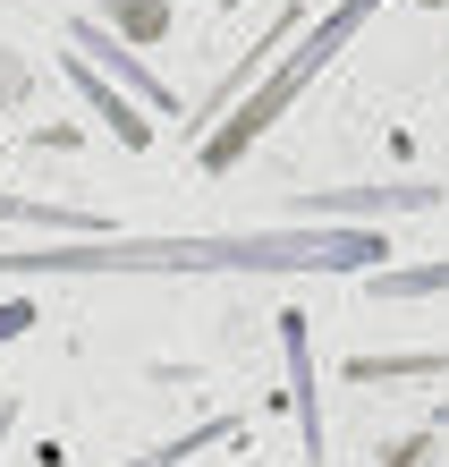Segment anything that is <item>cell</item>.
<instances>
[{
    "label": "cell",
    "instance_id": "cell-1",
    "mask_svg": "<svg viewBox=\"0 0 449 467\" xmlns=\"http://www.w3.org/2000/svg\"><path fill=\"white\" fill-rule=\"evenodd\" d=\"M382 230H238V238H51L0 272H373Z\"/></svg>",
    "mask_w": 449,
    "mask_h": 467
},
{
    "label": "cell",
    "instance_id": "cell-2",
    "mask_svg": "<svg viewBox=\"0 0 449 467\" xmlns=\"http://www.w3.org/2000/svg\"><path fill=\"white\" fill-rule=\"evenodd\" d=\"M373 9H382V0H331V17H314V26H305L289 60H280V68L263 77V86H255V94H246L230 119H220V128L204 136V171H230V161H238L246 145H255L263 128H280V111H289V102H297L305 86H314V68H331V60H340V43H356V35H364V17H373Z\"/></svg>",
    "mask_w": 449,
    "mask_h": 467
},
{
    "label": "cell",
    "instance_id": "cell-3",
    "mask_svg": "<svg viewBox=\"0 0 449 467\" xmlns=\"http://www.w3.org/2000/svg\"><path fill=\"white\" fill-rule=\"evenodd\" d=\"M280 348H289V400H297L305 459H322V391H314V340H305V315H280Z\"/></svg>",
    "mask_w": 449,
    "mask_h": 467
},
{
    "label": "cell",
    "instance_id": "cell-4",
    "mask_svg": "<svg viewBox=\"0 0 449 467\" xmlns=\"http://www.w3.org/2000/svg\"><path fill=\"white\" fill-rule=\"evenodd\" d=\"M77 43H86V51H94V60H102L110 77H119V86H128L136 102H153V111H179V94L161 86V77H153L145 60H136V51H128L119 35H110V26H94V17H86V26H77Z\"/></svg>",
    "mask_w": 449,
    "mask_h": 467
},
{
    "label": "cell",
    "instance_id": "cell-5",
    "mask_svg": "<svg viewBox=\"0 0 449 467\" xmlns=\"http://www.w3.org/2000/svg\"><path fill=\"white\" fill-rule=\"evenodd\" d=\"M60 68H68V86L86 94V102H94V111H102L110 128H119V145H153V119H136V102H128V94H110V86H102V77H94L86 60H60Z\"/></svg>",
    "mask_w": 449,
    "mask_h": 467
},
{
    "label": "cell",
    "instance_id": "cell-6",
    "mask_svg": "<svg viewBox=\"0 0 449 467\" xmlns=\"http://www.w3.org/2000/svg\"><path fill=\"white\" fill-rule=\"evenodd\" d=\"M415 213L433 204V187H348V196H305V213Z\"/></svg>",
    "mask_w": 449,
    "mask_h": 467
},
{
    "label": "cell",
    "instance_id": "cell-7",
    "mask_svg": "<svg viewBox=\"0 0 449 467\" xmlns=\"http://www.w3.org/2000/svg\"><path fill=\"white\" fill-rule=\"evenodd\" d=\"M238 433V417H204V425H187V433H170L161 451H145V459H119V467H179V459H195V451H212V442H230Z\"/></svg>",
    "mask_w": 449,
    "mask_h": 467
},
{
    "label": "cell",
    "instance_id": "cell-8",
    "mask_svg": "<svg viewBox=\"0 0 449 467\" xmlns=\"http://www.w3.org/2000/svg\"><path fill=\"white\" fill-rule=\"evenodd\" d=\"M415 382V374H449V348H433V357H356L348 366V382Z\"/></svg>",
    "mask_w": 449,
    "mask_h": 467
},
{
    "label": "cell",
    "instance_id": "cell-9",
    "mask_svg": "<svg viewBox=\"0 0 449 467\" xmlns=\"http://www.w3.org/2000/svg\"><path fill=\"white\" fill-rule=\"evenodd\" d=\"M0 222H43V230H68V238H102L86 213H60V204H26V196H0Z\"/></svg>",
    "mask_w": 449,
    "mask_h": 467
},
{
    "label": "cell",
    "instance_id": "cell-10",
    "mask_svg": "<svg viewBox=\"0 0 449 467\" xmlns=\"http://www.w3.org/2000/svg\"><path fill=\"white\" fill-rule=\"evenodd\" d=\"M373 289H382V297H424V289H449V264H424V272H382Z\"/></svg>",
    "mask_w": 449,
    "mask_h": 467
},
{
    "label": "cell",
    "instance_id": "cell-11",
    "mask_svg": "<svg viewBox=\"0 0 449 467\" xmlns=\"http://www.w3.org/2000/svg\"><path fill=\"white\" fill-rule=\"evenodd\" d=\"M110 17H119L128 35H161V17H170V9H161V0H128V9H110Z\"/></svg>",
    "mask_w": 449,
    "mask_h": 467
},
{
    "label": "cell",
    "instance_id": "cell-12",
    "mask_svg": "<svg viewBox=\"0 0 449 467\" xmlns=\"http://www.w3.org/2000/svg\"><path fill=\"white\" fill-rule=\"evenodd\" d=\"M26 323H43V315H35V297H9V306H0V348H9Z\"/></svg>",
    "mask_w": 449,
    "mask_h": 467
},
{
    "label": "cell",
    "instance_id": "cell-13",
    "mask_svg": "<svg viewBox=\"0 0 449 467\" xmlns=\"http://www.w3.org/2000/svg\"><path fill=\"white\" fill-rule=\"evenodd\" d=\"M9 425H17V408H0V442H9Z\"/></svg>",
    "mask_w": 449,
    "mask_h": 467
},
{
    "label": "cell",
    "instance_id": "cell-14",
    "mask_svg": "<svg viewBox=\"0 0 449 467\" xmlns=\"http://www.w3.org/2000/svg\"><path fill=\"white\" fill-rule=\"evenodd\" d=\"M441 433H449V408H441Z\"/></svg>",
    "mask_w": 449,
    "mask_h": 467
},
{
    "label": "cell",
    "instance_id": "cell-15",
    "mask_svg": "<svg viewBox=\"0 0 449 467\" xmlns=\"http://www.w3.org/2000/svg\"><path fill=\"white\" fill-rule=\"evenodd\" d=\"M433 9H441V0H433Z\"/></svg>",
    "mask_w": 449,
    "mask_h": 467
}]
</instances>
